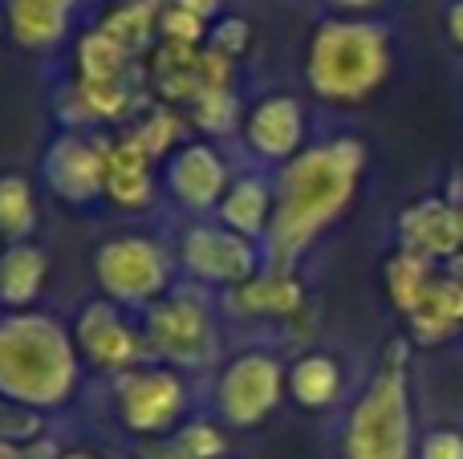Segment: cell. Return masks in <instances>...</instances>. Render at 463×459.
Returning <instances> with one entry per match:
<instances>
[{
    "label": "cell",
    "mask_w": 463,
    "mask_h": 459,
    "mask_svg": "<svg viewBox=\"0 0 463 459\" xmlns=\"http://www.w3.org/2000/svg\"><path fill=\"white\" fill-rule=\"evenodd\" d=\"M70 346L45 317L0 325V395L16 403H53L70 387Z\"/></svg>",
    "instance_id": "6da1fadb"
},
{
    "label": "cell",
    "mask_w": 463,
    "mask_h": 459,
    "mask_svg": "<svg viewBox=\"0 0 463 459\" xmlns=\"http://www.w3.org/2000/svg\"><path fill=\"white\" fill-rule=\"evenodd\" d=\"M354 159L358 155L350 146H334V151H317L288 171L285 200H280L277 216V236L285 248L305 244L326 216H334V208L345 200V187L354 175Z\"/></svg>",
    "instance_id": "7a4b0ae2"
},
{
    "label": "cell",
    "mask_w": 463,
    "mask_h": 459,
    "mask_svg": "<svg viewBox=\"0 0 463 459\" xmlns=\"http://www.w3.org/2000/svg\"><path fill=\"white\" fill-rule=\"evenodd\" d=\"M383 61V33L370 24H326L313 41V81L329 94H362Z\"/></svg>",
    "instance_id": "3957f363"
},
{
    "label": "cell",
    "mask_w": 463,
    "mask_h": 459,
    "mask_svg": "<svg viewBox=\"0 0 463 459\" xmlns=\"http://www.w3.org/2000/svg\"><path fill=\"white\" fill-rule=\"evenodd\" d=\"M354 459H402L407 452V411H402V379L386 374L374 395L354 415L350 436Z\"/></svg>",
    "instance_id": "277c9868"
},
{
    "label": "cell",
    "mask_w": 463,
    "mask_h": 459,
    "mask_svg": "<svg viewBox=\"0 0 463 459\" xmlns=\"http://www.w3.org/2000/svg\"><path fill=\"white\" fill-rule=\"evenodd\" d=\"M159 276V252L143 240H122L102 252V281L118 297H146Z\"/></svg>",
    "instance_id": "5b68a950"
},
{
    "label": "cell",
    "mask_w": 463,
    "mask_h": 459,
    "mask_svg": "<svg viewBox=\"0 0 463 459\" xmlns=\"http://www.w3.org/2000/svg\"><path fill=\"white\" fill-rule=\"evenodd\" d=\"M277 395V370L269 362H240L224 379V411L236 423H252Z\"/></svg>",
    "instance_id": "8992f818"
},
{
    "label": "cell",
    "mask_w": 463,
    "mask_h": 459,
    "mask_svg": "<svg viewBox=\"0 0 463 459\" xmlns=\"http://www.w3.org/2000/svg\"><path fill=\"white\" fill-rule=\"evenodd\" d=\"M73 0H8V24L21 45H53L70 21Z\"/></svg>",
    "instance_id": "52a82bcc"
},
{
    "label": "cell",
    "mask_w": 463,
    "mask_h": 459,
    "mask_svg": "<svg viewBox=\"0 0 463 459\" xmlns=\"http://www.w3.org/2000/svg\"><path fill=\"white\" fill-rule=\"evenodd\" d=\"M155 338L175 362H195V354L208 350V317L192 305H167L155 314Z\"/></svg>",
    "instance_id": "ba28073f"
},
{
    "label": "cell",
    "mask_w": 463,
    "mask_h": 459,
    "mask_svg": "<svg viewBox=\"0 0 463 459\" xmlns=\"http://www.w3.org/2000/svg\"><path fill=\"white\" fill-rule=\"evenodd\" d=\"M179 407V387L175 379H163V374H146V379L127 382V395H122V411H127L130 427H163V419H171Z\"/></svg>",
    "instance_id": "9c48e42d"
},
{
    "label": "cell",
    "mask_w": 463,
    "mask_h": 459,
    "mask_svg": "<svg viewBox=\"0 0 463 459\" xmlns=\"http://www.w3.org/2000/svg\"><path fill=\"white\" fill-rule=\"evenodd\" d=\"M41 276H45V257L37 248H24V244L8 248L0 257V301H8V305L33 301L41 289Z\"/></svg>",
    "instance_id": "30bf717a"
},
{
    "label": "cell",
    "mask_w": 463,
    "mask_h": 459,
    "mask_svg": "<svg viewBox=\"0 0 463 459\" xmlns=\"http://www.w3.org/2000/svg\"><path fill=\"white\" fill-rule=\"evenodd\" d=\"M57 159L65 163H53V183L61 187L70 200H86V192H94L98 179H102V159L94 151H86L81 143H61L57 146Z\"/></svg>",
    "instance_id": "8fae6325"
},
{
    "label": "cell",
    "mask_w": 463,
    "mask_h": 459,
    "mask_svg": "<svg viewBox=\"0 0 463 459\" xmlns=\"http://www.w3.org/2000/svg\"><path fill=\"white\" fill-rule=\"evenodd\" d=\"M187 257L208 276H236L248 268V252L240 248V240L216 236V232H195L192 240H187Z\"/></svg>",
    "instance_id": "7c38bea8"
},
{
    "label": "cell",
    "mask_w": 463,
    "mask_h": 459,
    "mask_svg": "<svg viewBox=\"0 0 463 459\" xmlns=\"http://www.w3.org/2000/svg\"><path fill=\"white\" fill-rule=\"evenodd\" d=\"M86 346L102 366L135 362V338H130V330L114 322L110 314H102V309H94L86 317Z\"/></svg>",
    "instance_id": "4fadbf2b"
},
{
    "label": "cell",
    "mask_w": 463,
    "mask_h": 459,
    "mask_svg": "<svg viewBox=\"0 0 463 459\" xmlns=\"http://www.w3.org/2000/svg\"><path fill=\"white\" fill-rule=\"evenodd\" d=\"M297 126H301V118H297L293 102H269V106L256 110L252 138H256V146H260L264 155H285L288 146H293V138H297Z\"/></svg>",
    "instance_id": "5bb4252c"
},
{
    "label": "cell",
    "mask_w": 463,
    "mask_h": 459,
    "mask_svg": "<svg viewBox=\"0 0 463 459\" xmlns=\"http://www.w3.org/2000/svg\"><path fill=\"white\" fill-rule=\"evenodd\" d=\"M463 314V289L459 285H427L415 305V322L423 338H439L451 322Z\"/></svg>",
    "instance_id": "9a60e30c"
},
{
    "label": "cell",
    "mask_w": 463,
    "mask_h": 459,
    "mask_svg": "<svg viewBox=\"0 0 463 459\" xmlns=\"http://www.w3.org/2000/svg\"><path fill=\"white\" fill-rule=\"evenodd\" d=\"M411 220H415V224H427V228H407L411 240H419L427 252H451L463 236V220L456 211L439 208V203H423Z\"/></svg>",
    "instance_id": "2e32d148"
},
{
    "label": "cell",
    "mask_w": 463,
    "mask_h": 459,
    "mask_svg": "<svg viewBox=\"0 0 463 459\" xmlns=\"http://www.w3.org/2000/svg\"><path fill=\"white\" fill-rule=\"evenodd\" d=\"M220 179H224V171H220V163L212 159L208 151H187L184 159H179L175 187L192 203H212V195L220 192Z\"/></svg>",
    "instance_id": "e0dca14e"
},
{
    "label": "cell",
    "mask_w": 463,
    "mask_h": 459,
    "mask_svg": "<svg viewBox=\"0 0 463 459\" xmlns=\"http://www.w3.org/2000/svg\"><path fill=\"white\" fill-rule=\"evenodd\" d=\"M110 187L122 203H130V200L138 203L146 195V151L138 138L118 146V155L110 159Z\"/></svg>",
    "instance_id": "ac0fdd59"
},
{
    "label": "cell",
    "mask_w": 463,
    "mask_h": 459,
    "mask_svg": "<svg viewBox=\"0 0 463 459\" xmlns=\"http://www.w3.org/2000/svg\"><path fill=\"white\" fill-rule=\"evenodd\" d=\"M37 224V208H33L29 183L16 175L0 179V236H24Z\"/></svg>",
    "instance_id": "d6986e66"
},
{
    "label": "cell",
    "mask_w": 463,
    "mask_h": 459,
    "mask_svg": "<svg viewBox=\"0 0 463 459\" xmlns=\"http://www.w3.org/2000/svg\"><path fill=\"white\" fill-rule=\"evenodd\" d=\"M122 61H127V49H122L114 37H106V33H94V37H86V45H81L86 81H114L122 70Z\"/></svg>",
    "instance_id": "ffe728a7"
},
{
    "label": "cell",
    "mask_w": 463,
    "mask_h": 459,
    "mask_svg": "<svg viewBox=\"0 0 463 459\" xmlns=\"http://www.w3.org/2000/svg\"><path fill=\"white\" fill-rule=\"evenodd\" d=\"M293 390L301 403H329L337 390V370L334 362H326V358H309V362L297 366L293 374Z\"/></svg>",
    "instance_id": "44dd1931"
},
{
    "label": "cell",
    "mask_w": 463,
    "mask_h": 459,
    "mask_svg": "<svg viewBox=\"0 0 463 459\" xmlns=\"http://www.w3.org/2000/svg\"><path fill=\"white\" fill-rule=\"evenodd\" d=\"M264 216V187L260 183H240L236 195L224 203V220L240 232H256Z\"/></svg>",
    "instance_id": "7402d4cb"
},
{
    "label": "cell",
    "mask_w": 463,
    "mask_h": 459,
    "mask_svg": "<svg viewBox=\"0 0 463 459\" xmlns=\"http://www.w3.org/2000/svg\"><path fill=\"white\" fill-rule=\"evenodd\" d=\"M391 281H394V293H399V301L407 309H415L419 305V297H423V265H419L415 257H402L399 265L391 268Z\"/></svg>",
    "instance_id": "603a6c76"
},
{
    "label": "cell",
    "mask_w": 463,
    "mask_h": 459,
    "mask_svg": "<svg viewBox=\"0 0 463 459\" xmlns=\"http://www.w3.org/2000/svg\"><path fill=\"white\" fill-rule=\"evenodd\" d=\"M163 29L175 45H195L203 33V16L187 13V8H171V13H163Z\"/></svg>",
    "instance_id": "cb8c5ba5"
},
{
    "label": "cell",
    "mask_w": 463,
    "mask_h": 459,
    "mask_svg": "<svg viewBox=\"0 0 463 459\" xmlns=\"http://www.w3.org/2000/svg\"><path fill=\"white\" fill-rule=\"evenodd\" d=\"M248 293H256V297H244V305H252V309H297V285H288V281H269L264 289H248Z\"/></svg>",
    "instance_id": "d4e9b609"
},
{
    "label": "cell",
    "mask_w": 463,
    "mask_h": 459,
    "mask_svg": "<svg viewBox=\"0 0 463 459\" xmlns=\"http://www.w3.org/2000/svg\"><path fill=\"white\" fill-rule=\"evenodd\" d=\"M427 459H463V439L459 436H431Z\"/></svg>",
    "instance_id": "484cf974"
},
{
    "label": "cell",
    "mask_w": 463,
    "mask_h": 459,
    "mask_svg": "<svg viewBox=\"0 0 463 459\" xmlns=\"http://www.w3.org/2000/svg\"><path fill=\"white\" fill-rule=\"evenodd\" d=\"M29 431H37V427H29V419H24V415L8 411V407L0 403V439H8V436H29Z\"/></svg>",
    "instance_id": "4316f807"
},
{
    "label": "cell",
    "mask_w": 463,
    "mask_h": 459,
    "mask_svg": "<svg viewBox=\"0 0 463 459\" xmlns=\"http://www.w3.org/2000/svg\"><path fill=\"white\" fill-rule=\"evenodd\" d=\"M175 8H187V13H195V16H208V13H216V0H175Z\"/></svg>",
    "instance_id": "83f0119b"
},
{
    "label": "cell",
    "mask_w": 463,
    "mask_h": 459,
    "mask_svg": "<svg viewBox=\"0 0 463 459\" xmlns=\"http://www.w3.org/2000/svg\"><path fill=\"white\" fill-rule=\"evenodd\" d=\"M448 24H451V33H456V37L463 41V0L456 8H451V16H448Z\"/></svg>",
    "instance_id": "f1b7e54d"
},
{
    "label": "cell",
    "mask_w": 463,
    "mask_h": 459,
    "mask_svg": "<svg viewBox=\"0 0 463 459\" xmlns=\"http://www.w3.org/2000/svg\"><path fill=\"white\" fill-rule=\"evenodd\" d=\"M0 459H21V452H16L8 439H0Z\"/></svg>",
    "instance_id": "f546056e"
},
{
    "label": "cell",
    "mask_w": 463,
    "mask_h": 459,
    "mask_svg": "<svg viewBox=\"0 0 463 459\" xmlns=\"http://www.w3.org/2000/svg\"><path fill=\"white\" fill-rule=\"evenodd\" d=\"M337 5H350V8H362V5H374V0H337Z\"/></svg>",
    "instance_id": "4dcf8cb0"
},
{
    "label": "cell",
    "mask_w": 463,
    "mask_h": 459,
    "mask_svg": "<svg viewBox=\"0 0 463 459\" xmlns=\"http://www.w3.org/2000/svg\"><path fill=\"white\" fill-rule=\"evenodd\" d=\"M73 459H81V455H73Z\"/></svg>",
    "instance_id": "1f68e13d"
}]
</instances>
